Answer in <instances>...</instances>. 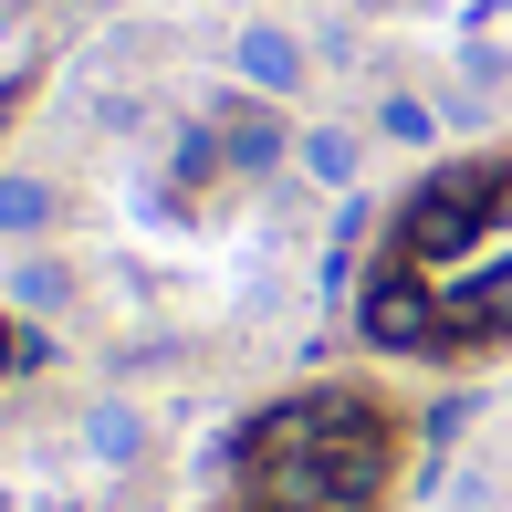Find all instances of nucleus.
I'll return each instance as SVG.
<instances>
[{
    "label": "nucleus",
    "instance_id": "1",
    "mask_svg": "<svg viewBox=\"0 0 512 512\" xmlns=\"http://www.w3.org/2000/svg\"><path fill=\"white\" fill-rule=\"evenodd\" d=\"M230 74H241L251 95H293V84H304V42L272 32V21H251V32L230 42Z\"/></svg>",
    "mask_w": 512,
    "mask_h": 512
},
{
    "label": "nucleus",
    "instance_id": "2",
    "mask_svg": "<svg viewBox=\"0 0 512 512\" xmlns=\"http://www.w3.org/2000/svg\"><path fill=\"white\" fill-rule=\"evenodd\" d=\"M0 230H11V241H42V230H53V189H42V178H0Z\"/></svg>",
    "mask_w": 512,
    "mask_h": 512
},
{
    "label": "nucleus",
    "instance_id": "3",
    "mask_svg": "<svg viewBox=\"0 0 512 512\" xmlns=\"http://www.w3.org/2000/svg\"><path fill=\"white\" fill-rule=\"evenodd\" d=\"M304 168H314V178H356V136L314 126V136H304Z\"/></svg>",
    "mask_w": 512,
    "mask_h": 512
},
{
    "label": "nucleus",
    "instance_id": "4",
    "mask_svg": "<svg viewBox=\"0 0 512 512\" xmlns=\"http://www.w3.org/2000/svg\"><path fill=\"white\" fill-rule=\"evenodd\" d=\"M377 126L398 136V147H418V136H429V105H418V95H387V115H377Z\"/></svg>",
    "mask_w": 512,
    "mask_h": 512
},
{
    "label": "nucleus",
    "instance_id": "5",
    "mask_svg": "<svg viewBox=\"0 0 512 512\" xmlns=\"http://www.w3.org/2000/svg\"><path fill=\"white\" fill-rule=\"evenodd\" d=\"M21 366H32V345L11 335V314H0V377H21Z\"/></svg>",
    "mask_w": 512,
    "mask_h": 512
}]
</instances>
